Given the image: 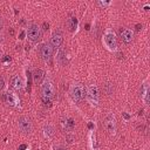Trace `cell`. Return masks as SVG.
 Here are the masks:
<instances>
[{
	"mask_svg": "<svg viewBox=\"0 0 150 150\" xmlns=\"http://www.w3.org/2000/svg\"><path fill=\"white\" fill-rule=\"evenodd\" d=\"M41 94H42V101L45 104L50 103V98L53 97L54 94V86L50 80H45L42 86H41Z\"/></svg>",
	"mask_w": 150,
	"mask_h": 150,
	"instance_id": "cell-1",
	"label": "cell"
},
{
	"mask_svg": "<svg viewBox=\"0 0 150 150\" xmlns=\"http://www.w3.org/2000/svg\"><path fill=\"white\" fill-rule=\"evenodd\" d=\"M104 42H105L107 47H108L110 50H114V49H116V46H117V41H116V36H115V33H114L111 29H108V30L104 33Z\"/></svg>",
	"mask_w": 150,
	"mask_h": 150,
	"instance_id": "cell-2",
	"label": "cell"
},
{
	"mask_svg": "<svg viewBox=\"0 0 150 150\" xmlns=\"http://www.w3.org/2000/svg\"><path fill=\"white\" fill-rule=\"evenodd\" d=\"M27 36L30 41H38L41 38V29L38 25L32 23L27 29Z\"/></svg>",
	"mask_w": 150,
	"mask_h": 150,
	"instance_id": "cell-3",
	"label": "cell"
},
{
	"mask_svg": "<svg viewBox=\"0 0 150 150\" xmlns=\"http://www.w3.org/2000/svg\"><path fill=\"white\" fill-rule=\"evenodd\" d=\"M86 96H87V98L89 100V102L90 103H93V104H97V102H98V88L96 87V86H94V84H91V86H89L88 88H87V94H86Z\"/></svg>",
	"mask_w": 150,
	"mask_h": 150,
	"instance_id": "cell-4",
	"label": "cell"
},
{
	"mask_svg": "<svg viewBox=\"0 0 150 150\" xmlns=\"http://www.w3.org/2000/svg\"><path fill=\"white\" fill-rule=\"evenodd\" d=\"M18 124H19V128H20V130L22 132H25V134L30 132V130H32V121H30L29 117L21 116L19 118V121H18Z\"/></svg>",
	"mask_w": 150,
	"mask_h": 150,
	"instance_id": "cell-5",
	"label": "cell"
},
{
	"mask_svg": "<svg viewBox=\"0 0 150 150\" xmlns=\"http://www.w3.org/2000/svg\"><path fill=\"white\" fill-rule=\"evenodd\" d=\"M62 41H63V35H62V33H61L60 30H56V32H54V33L52 34V38H50V47L54 48V49H57V48L61 46Z\"/></svg>",
	"mask_w": 150,
	"mask_h": 150,
	"instance_id": "cell-6",
	"label": "cell"
},
{
	"mask_svg": "<svg viewBox=\"0 0 150 150\" xmlns=\"http://www.w3.org/2000/svg\"><path fill=\"white\" fill-rule=\"evenodd\" d=\"M52 54H53V48L50 47L49 43H42L40 46V55H41L42 60L48 61L52 57Z\"/></svg>",
	"mask_w": 150,
	"mask_h": 150,
	"instance_id": "cell-7",
	"label": "cell"
},
{
	"mask_svg": "<svg viewBox=\"0 0 150 150\" xmlns=\"http://www.w3.org/2000/svg\"><path fill=\"white\" fill-rule=\"evenodd\" d=\"M70 96H71V98H73L75 102H80V101L83 98V96H84L82 86H80V84L74 86V87L71 88V90H70Z\"/></svg>",
	"mask_w": 150,
	"mask_h": 150,
	"instance_id": "cell-8",
	"label": "cell"
},
{
	"mask_svg": "<svg viewBox=\"0 0 150 150\" xmlns=\"http://www.w3.org/2000/svg\"><path fill=\"white\" fill-rule=\"evenodd\" d=\"M120 36L124 43H130L134 38V33L129 28H121L120 29Z\"/></svg>",
	"mask_w": 150,
	"mask_h": 150,
	"instance_id": "cell-9",
	"label": "cell"
},
{
	"mask_svg": "<svg viewBox=\"0 0 150 150\" xmlns=\"http://www.w3.org/2000/svg\"><path fill=\"white\" fill-rule=\"evenodd\" d=\"M104 125H105V128H107V130L109 132H114L115 131V129H116V120H115V116L112 114H109L105 117Z\"/></svg>",
	"mask_w": 150,
	"mask_h": 150,
	"instance_id": "cell-10",
	"label": "cell"
},
{
	"mask_svg": "<svg viewBox=\"0 0 150 150\" xmlns=\"http://www.w3.org/2000/svg\"><path fill=\"white\" fill-rule=\"evenodd\" d=\"M1 98H2V101L5 102V103H7L8 105H15L16 104V102H18V98H16V96L13 94V93H4L2 94V96H1Z\"/></svg>",
	"mask_w": 150,
	"mask_h": 150,
	"instance_id": "cell-11",
	"label": "cell"
},
{
	"mask_svg": "<svg viewBox=\"0 0 150 150\" xmlns=\"http://www.w3.org/2000/svg\"><path fill=\"white\" fill-rule=\"evenodd\" d=\"M22 84H23V82H22V80H21L20 76L15 75V76H13V77L11 79V87H12L13 89L19 90V89L22 88Z\"/></svg>",
	"mask_w": 150,
	"mask_h": 150,
	"instance_id": "cell-12",
	"label": "cell"
},
{
	"mask_svg": "<svg viewBox=\"0 0 150 150\" xmlns=\"http://www.w3.org/2000/svg\"><path fill=\"white\" fill-rule=\"evenodd\" d=\"M61 125L66 130H73L74 127H75V122H74L73 118H63L61 121Z\"/></svg>",
	"mask_w": 150,
	"mask_h": 150,
	"instance_id": "cell-13",
	"label": "cell"
},
{
	"mask_svg": "<svg viewBox=\"0 0 150 150\" xmlns=\"http://www.w3.org/2000/svg\"><path fill=\"white\" fill-rule=\"evenodd\" d=\"M33 79L35 83H41L45 79V71L42 69H35L34 74H33Z\"/></svg>",
	"mask_w": 150,
	"mask_h": 150,
	"instance_id": "cell-14",
	"label": "cell"
},
{
	"mask_svg": "<svg viewBox=\"0 0 150 150\" xmlns=\"http://www.w3.org/2000/svg\"><path fill=\"white\" fill-rule=\"evenodd\" d=\"M68 27H69V30L70 32H74L76 29V27H77V20H76L75 16H70L68 19Z\"/></svg>",
	"mask_w": 150,
	"mask_h": 150,
	"instance_id": "cell-15",
	"label": "cell"
},
{
	"mask_svg": "<svg viewBox=\"0 0 150 150\" xmlns=\"http://www.w3.org/2000/svg\"><path fill=\"white\" fill-rule=\"evenodd\" d=\"M43 135H45L47 138L52 137V136L54 135V128H53L52 125H49V124H46V125L43 127Z\"/></svg>",
	"mask_w": 150,
	"mask_h": 150,
	"instance_id": "cell-16",
	"label": "cell"
},
{
	"mask_svg": "<svg viewBox=\"0 0 150 150\" xmlns=\"http://www.w3.org/2000/svg\"><path fill=\"white\" fill-rule=\"evenodd\" d=\"M57 56H59V57H57V59H59V61H60L61 63H64L63 59H64L66 56H64V50H63V49H61V50L59 52V55H57Z\"/></svg>",
	"mask_w": 150,
	"mask_h": 150,
	"instance_id": "cell-17",
	"label": "cell"
},
{
	"mask_svg": "<svg viewBox=\"0 0 150 150\" xmlns=\"http://www.w3.org/2000/svg\"><path fill=\"white\" fill-rule=\"evenodd\" d=\"M5 86V81H4V77H0V90L4 88Z\"/></svg>",
	"mask_w": 150,
	"mask_h": 150,
	"instance_id": "cell-18",
	"label": "cell"
},
{
	"mask_svg": "<svg viewBox=\"0 0 150 150\" xmlns=\"http://www.w3.org/2000/svg\"><path fill=\"white\" fill-rule=\"evenodd\" d=\"M49 28V23H47V22H43V29L45 30H47Z\"/></svg>",
	"mask_w": 150,
	"mask_h": 150,
	"instance_id": "cell-19",
	"label": "cell"
},
{
	"mask_svg": "<svg viewBox=\"0 0 150 150\" xmlns=\"http://www.w3.org/2000/svg\"><path fill=\"white\" fill-rule=\"evenodd\" d=\"M23 149H27V145H26V144H21V145L19 146V150H23Z\"/></svg>",
	"mask_w": 150,
	"mask_h": 150,
	"instance_id": "cell-20",
	"label": "cell"
},
{
	"mask_svg": "<svg viewBox=\"0 0 150 150\" xmlns=\"http://www.w3.org/2000/svg\"><path fill=\"white\" fill-rule=\"evenodd\" d=\"M139 29H142V25L137 23V25H136V30H139Z\"/></svg>",
	"mask_w": 150,
	"mask_h": 150,
	"instance_id": "cell-21",
	"label": "cell"
},
{
	"mask_svg": "<svg viewBox=\"0 0 150 150\" xmlns=\"http://www.w3.org/2000/svg\"><path fill=\"white\" fill-rule=\"evenodd\" d=\"M123 117H124L125 120H129V117H130V116H129L127 112H123Z\"/></svg>",
	"mask_w": 150,
	"mask_h": 150,
	"instance_id": "cell-22",
	"label": "cell"
},
{
	"mask_svg": "<svg viewBox=\"0 0 150 150\" xmlns=\"http://www.w3.org/2000/svg\"><path fill=\"white\" fill-rule=\"evenodd\" d=\"M56 150H68V149H67V148H64V146H59Z\"/></svg>",
	"mask_w": 150,
	"mask_h": 150,
	"instance_id": "cell-23",
	"label": "cell"
},
{
	"mask_svg": "<svg viewBox=\"0 0 150 150\" xmlns=\"http://www.w3.org/2000/svg\"><path fill=\"white\" fill-rule=\"evenodd\" d=\"M100 5H102V6H108L109 2H100Z\"/></svg>",
	"mask_w": 150,
	"mask_h": 150,
	"instance_id": "cell-24",
	"label": "cell"
},
{
	"mask_svg": "<svg viewBox=\"0 0 150 150\" xmlns=\"http://www.w3.org/2000/svg\"><path fill=\"white\" fill-rule=\"evenodd\" d=\"M23 36H25V33H23V32H22V33H21V34H20V39H23Z\"/></svg>",
	"mask_w": 150,
	"mask_h": 150,
	"instance_id": "cell-25",
	"label": "cell"
},
{
	"mask_svg": "<svg viewBox=\"0 0 150 150\" xmlns=\"http://www.w3.org/2000/svg\"><path fill=\"white\" fill-rule=\"evenodd\" d=\"M88 128H89V129H91V128H93V124H91V123H89V124H88Z\"/></svg>",
	"mask_w": 150,
	"mask_h": 150,
	"instance_id": "cell-26",
	"label": "cell"
},
{
	"mask_svg": "<svg viewBox=\"0 0 150 150\" xmlns=\"http://www.w3.org/2000/svg\"><path fill=\"white\" fill-rule=\"evenodd\" d=\"M0 59H1V50H0Z\"/></svg>",
	"mask_w": 150,
	"mask_h": 150,
	"instance_id": "cell-27",
	"label": "cell"
}]
</instances>
